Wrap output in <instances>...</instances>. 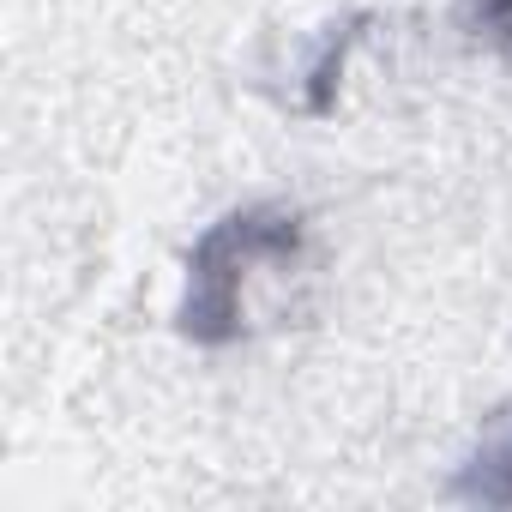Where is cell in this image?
<instances>
[{"label":"cell","mask_w":512,"mask_h":512,"mask_svg":"<svg viewBox=\"0 0 512 512\" xmlns=\"http://www.w3.org/2000/svg\"><path fill=\"white\" fill-rule=\"evenodd\" d=\"M302 247V217L278 205H253L223 223H211L187 260V302H181V332L193 344H229L241 332V284L247 266L260 260H296Z\"/></svg>","instance_id":"obj_1"},{"label":"cell","mask_w":512,"mask_h":512,"mask_svg":"<svg viewBox=\"0 0 512 512\" xmlns=\"http://www.w3.org/2000/svg\"><path fill=\"white\" fill-rule=\"evenodd\" d=\"M452 488L464 500H482V506H512V410L500 422H488L482 446L470 452V464L458 470Z\"/></svg>","instance_id":"obj_2"},{"label":"cell","mask_w":512,"mask_h":512,"mask_svg":"<svg viewBox=\"0 0 512 512\" xmlns=\"http://www.w3.org/2000/svg\"><path fill=\"white\" fill-rule=\"evenodd\" d=\"M470 19L482 31H512V0H470Z\"/></svg>","instance_id":"obj_3"}]
</instances>
